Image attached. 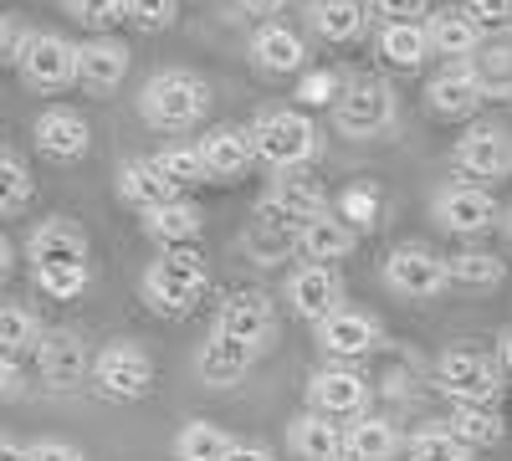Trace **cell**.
<instances>
[{"instance_id":"obj_1","label":"cell","mask_w":512,"mask_h":461,"mask_svg":"<svg viewBox=\"0 0 512 461\" xmlns=\"http://www.w3.org/2000/svg\"><path fill=\"white\" fill-rule=\"evenodd\" d=\"M251 149H256V164H267V170H303V164H313L323 154V134H318V123L308 113H297V108H267V113H256L251 123Z\"/></svg>"},{"instance_id":"obj_2","label":"cell","mask_w":512,"mask_h":461,"mask_svg":"<svg viewBox=\"0 0 512 461\" xmlns=\"http://www.w3.org/2000/svg\"><path fill=\"white\" fill-rule=\"evenodd\" d=\"M205 287H210V272H205V262H200L195 246L164 251V257L144 272V298H149V308L164 313V318H185V313L205 298Z\"/></svg>"},{"instance_id":"obj_3","label":"cell","mask_w":512,"mask_h":461,"mask_svg":"<svg viewBox=\"0 0 512 461\" xmlns=\"http://www.w3.org/2000/svg\"><path fill=\"white\" fill-rule=\"evenodd\" d=\"M210 108V88H205V77L195 72H180V67H169V72H154L144 82V93H139V113L154 123V129H190V123H200Z\"/></svg>"},{"instance_id":"obj_4","label":"cell","mask_w":512,"mask_h":461,"mask_svg":"<svg viewBox=\"0 0 512 461\" xmlns=\"http://www.w3.org/2000/svg\"><path fill=\"white\" fill-rule=\"evenodd\" d=\"M436 390L456 405H492L502 390V369L482 349H446L436 364Z\"/></svg>"},{"instance_id":"obj_5","label":"cell","mask_w":512,"mask_h":461,"mask_svg":"<svg viewBox=\"0 0 512 461\" xmlns=\"http://www.w3.org/2000/svg\"><path fill=\"white\" fill-rule=\"evenodd\" d=\"M16 67L26 77V88L62 93V88L77 82V47L67 36H57V31H26V47H21Z\"/></svg>"},{"instance_id":"obj_6","label":"cell","mask_w":512,"mask_h":461,"mask_svg":"<svg viewBox=\"0 0 512 461\" xmlns=\"http://www.w3.org/2000/svg\"><path fill=\"white\" fill-rule=\"evenodd\" d=\"M395 113H400V103L384 82H354L333 103V123L344 139H379L384 129H395Z\"/></svg>"},{"instance_id":"obj_7","label":"cell","mask_w":512,"mask_h":461,"mask_svg":"<svg viewBox=\"0 0 512 461\" xmlns=\"http://www.w3.org/2000/svg\"><path fill=\"white\" fill-rule=\"evenodd\" d=\"M93 380L108 400L118 405H134L154 390V359L139 349V344H108L98 359H93Z\"/></svg>"},{"instance_id":"obj_8","label":"cell","mask_w":512,"mask_h":461,"mask_svg":"<svg viewBox=\"0 0 512 461\" xmlns=\"http://www.w3.org/2000/svg\"><path fill=\"white\" fill-rule=\"evenodd\" d=\"M451 164L461 180H502L512 175V134L502 123H477V129H466L451 149Z\"/></svg>"},{"instance_id":"obj_9","label":"cell","mask_w":512,"mask_h":461,"mask_svg":"<svg viewBox=\"0 0 512 461\" xmlns=\"http://www.w3.org/2000/svg\"><path fill=\"white\" fill-rule=\"evenodd\" d=\"M216 333L241 349H262L272 333H277V313H272V298L262 287H241V292H226V303L216 313Z\"/></svg>"},{"instance_id":"obj_10","label":"cell","mask_w":512,"mask_h":461,"mask_svg":"<svg viewBox=\"0 0 512 461\" xmlns=\"http://www.w3.org/2000/svg\"><path fill=\"white\" fill-rule=\"evenodd\" d=\"M384 282H390L400 298H410V303L441 298V292L451 287L446 257H436L431 246H395L390 257H384Z\"/></svg>"},{"instance_id":"obj_11","label":"cell","mask_w":512,"mask_h":461,"mask_svg":"<svg viewBox=\"0 0 512 461\" xmlns=\"http://www.w3.org/2000/svg\"><path fill=\"white\" fill-rule=\"evenodd\" d=\"M88 344L77 339V333L67 328H52V333H41V344H36V374H41V385H52V390H77L82 380H88Z\"/></svg>"},{"instance_id":"obj_12","label":"cell","mask_w":512,"mask_h":461,"mask_svg":"<svg viewBox=\"0 0 512 461\" xmlns=\"http://www.w3.org/2000/svg\"><path fill=\"white\" fill-rule=\"evenodd\" d=\"M200 164H205V180L216 185H236L246 180V170L256 164V149H251V134L236 129V123H221V129H210L200 144H195Z\"/></svg>"},{"instance_id":"obj_13","label":"cell","mask_w":512,"mask_h":461,"mask_svg":"<svg viewBox=\"0 0 512 461\" xmlns=\"http://www.w3.org/2000/svg\"><path fill=\"white\" fill-rule=\"evenodd\" d=\"M436 221L451 236H482L487 226H497V200L487 185H446L436 195Z\"/></svg>"},{"instance_id":"obj_14","label":"cell","mask_w":512,"mask_h":461,"mask_svg":"<svg viewBox=\"0 0 512 461\" xmlns=\"http://www.w3.org/2000/svg\"><path fill=\"white\" fill-rule=\"evenodd\" d=\"M308 400L318 415H328V421H359L364 405H369V385H364V374L344 369V364H333V369H318L313 380H308Z\"/></svg>"},{"instance_id":"obj_15","label":"cell","mask_w":512,"mask_h":461,"mask_svg":"<svg viewBox=\"0 0 512 461\" xmlns=\"http://www.w3.org/2000/svg\"><path fill=\"white\" fill-rule=\"evenodd\" d=\"M318 349L328 359H364V354L379 349V323L359 308H333L318 323Z\"/></svg>"},{"instance_id":"obj_16","label":"cell","mask_w":512,"mask_h":461,"mask_svg":"<svg viewBox=\"0 0 512 461\" xmlns=\"http://www.w3.org/2000/svg\"><path fill=\"white\" fill-rule=\"evenodd\" d=\"M354 241H359V231H354L349 221H338L333 211H323V216H313L308 226L292 231V251L303 257V267H328V262H338V257H349Z\"/></svg>"},{"instance_id":"obj_17","label":"cell","mask_w":512,"mask_h":461,"mask_svg":"<svg viewBox=\"0 0 512 461\" xmlns=\"http://www.w3.org/2000/svg\"><path fill=\"white\" fill-rule=\"evenodd\" d=\"M26 251H31V267H88V236H82V226L67 221V216L41 221L31 231Z\"/></svg>"},{"instance_id":"obj_18","label":"cell","mask_w":512,"mask_h":461,"mask_svg":"<svg viewBox=\"0 0 512 461\" xmlns=\"http://www.w3.org/2000/svg\"><path fill=\"white\" fill-rule=\"evenodd\" d=\"M36 149L47 154V159H57V164H72V159H82L88 154V144H93V129H88V118H82L77 108H47L36 118Z\"/></svg>"},{"instance_id":"obj_19","label":"cell","mask_w":512,"mask_h":461,"mask_svg":"<svg viewBox=\"0 0 512 461\" xmlns=\"http://www.w3.org/2000/svg\"><path fill=\"white\" fill-rule=\"evenodd\" d=\"M328 211V195H323V185L318 180H308V175H282L277 185H272V195L262 200V216H272V221H282V226H308L313 216H323Z\"/></svg>"},{"instance_id":"obj_20","label":"cell","mask_w":512,"mask_h":461,"mask_svg":"<svg viewBox=\"0 0 512 461\" xmlns=\"http://www.w3.org/2000/svg\"><path fill=\"white\" fill-rule=\"evenodd\" d=\"M287 451L297 461H349V431L328 421V415L308 410L287 426Z\"/></svg>"},{"instance_id":"obj_21","label":"cell","mask_w":512,"mask_h":461,"mask_svg":"<svg viewBox=\"0 0 512 461\" xmlns=\"http://www.w3.org/2000/svg\"><path fill=\"white\" fill-rule=\"evenodd\" d=\"M338 272L333 267H297L287 277V303L297 318H308V323H323L333 308H338Z\"/></svg>"},{"instance_id":"obj_22","label":"cell","mask_w":512,"mask_h":461,"mask_svg":"<svg viewBox=\"0 0 512 461\" xmlns=\"http://www.w3.org/2000/svg\"><path fill=\"white\" fill-rule=\"evenodd\" d=\"M128 77V47L113 36H93L77 47V82L93 93H113L118 82Z\"/></svg>"},{"instance_id":"obj_23","label":"cell","mask_w":512,"mask_h":461,"mask_svg":"<svg viewBox=\"0 0 512 461\" xmlns=\"http://www.w3.org/2000/svg\"><path fill=\"white\" fill-rule=\"evenodd\" d=\"M425 103H431L436 118L461 123V118H477V108L487 103V93L477 88V77L466 72V67H451V72H441L431 88H425Z\"/></svg>"},{"instance_id":"obj_24","label":"cell","mask_w":512,"mask_h":461,"mask_svg":"<svg viewBox=\"0 0 512 461\" xmlns=\"http://www.w3.org/2000/svg\"><path fill=\"white\" fill-rule=\"evenodd\" d=\"M246 369H251V349L221 339V333H210V339L200 344V354H195V374H200V385H210V390L241 385Z\"/></svg>"},{"instance_id":"obj_25","label":"cell","mask_w":512,"mask_h":461,"mask_svg":"<svg viewBox=\"0 0 512 461\" xmlns=\"http://www.w3.org/2000/svg\"><path fill=\"white\" fill-rule=\"evenodd\" d=\"M251 62L262 67V72H272V77H282V72H297L308 62V47H303V36H297L292 26H262L251 36Z\"/></svg>"},{"instance_id":"obj_26","label":"cell","mask_w":512,"mask_h":461,"mask_svg":"<svg viewBox=\"0 0 512 461\" xmlns=\"http://www.w3.org/2000/svg\"><path fill=\"white\" fill-rule=\"evenodd\" d=\"M118 195L134 205V211H159V205H169V200H185L149 159H128L123 164V170H118Z\"/></svg>"},{"instance_id":"obj_27","label":"cell","mask_w":512,"mask_h":461,"mask_svg":"<svg viewBox=\"0 0 512 461\" xmlns=\"http://www.w3.org/2000/svg\"><path fill=\"white\" fill-rule=\"evenodd\" d=\"M425 41H431L441 57H472L487 36H482V26L466 16L461 6H446V11H436L431 21H425Z\"/></svg>"},{"instance_id":"obj_28","label":"cell","mask_w":512,"mask_h":461,"mask_svg":"<svg viewBox=\"0 0 512 461\" xmlns=\"http://www.w3.org/2000/svg\"><path fill=\"white\" fill-rule=\"evenodd\" d=\"M200 211L190 200H169L159 205V211H144V231L164 246V251H175V246H195L200 241Z\"/></svg>"},{"instance_id":"obj_29","label":"cell","mask_w":512,"mask_h":461,"mask_svg":"<svg viewBox=\"0 0 512 461\" xmlns=\"http://www.w3.org/2000/svg\"><path fill=\"white\" fill-rule=\"evenodd\" d=\"M308 21L323 41H333V47H344V41H359L364 36V6L359 0H313L308 6Z\"/></svg>"},{"instance_id":"obj_30","label":"cell","mask_w":512,"mask_h":461,"mask_svg":"<svg viewBox=\"0 0 512 461\" xmlns=\"http://www.w3.org/2000/svg\"><path fill=\"white\" fill-rule=\"evenodd\" d=\"M400 451V431L384 415H359L349 426V461H395Z\"/></svg>"},{"instance_id":"obj_31","label":"cell","mask_w":512,"mask_h":461,"mask_svg":"<svg viewBox=\"0 0 512 461\" xmlns=\"http://www.w3.org/2000/svg\"><path fill=\"white\" fill-rule=\"evenodd\" d=\"M446 431H451L466 451H482V446H497L507 426H502V415H497L492 405H456L451 421H446Z\"/></svg>"},{"instance_id":"obj_32","label":"cell","mask_w":512,"mask_h":461,"mask_svg":"<svg viewBox=\"0 0 512 461\" xmlns=\"http://www.w3.org/2000/svg\"><path fill=\"white\" fill-rule=\"evenodd\" d=\"M472 57H477V62L466 67V72L477 77V88H482L487 98H507V93H512V41H482Z\"/></svg>"},{"instance_id":"obj_33","label":"cell","mask_w":512,"mask_h":461,"mask_svg":"<svg viewBox=\"0 0 512 461\" xmlns=\"http://www.w3.org/2000/svg\"><path fill=\"white\" fill-rule=\"evenodd\" d=\"M446 277L466 292H492V287H502L507 267L492 257V251H456V257H446Z\"/></svg>"},{"instance_id":"obj_34","label":"cell","mask_w":512,"mask_h":461,"mask_svg":"<svg viewBox=\"0 0 512 461\" xmlns=\"http://www.w3.org/2000/svg\"><path fill=\"white\" fill-rule=\"evenodd\" d=\"M425 52H431V41H425V26L420 21H395V26H384L379 31V57L384 62H395V67H420Z\"/></svg>"},{"instance_id":"obj_35","label":"cell","mask_w":512,"mask_h":461,"mask_svg":"<svg viewBox=\"0 0 512 461\" xmlns=\"http://www.w3.org/2000/svg\"><path fill=\"white\" fill-rule=\"evenodd\" d=\"M231 436L216 421H185L175 436V461H226Z\"/></svg>"},{"instance_id":"obj_36","label":"cell","mask_w":512,"mask_h":461,"mask_svg":"<svg viewBox=\"0 0 512 461\" xmlns=\"http://www.w3.org/2000/svg\"><path fill=\"white\" fill-rule=\"evenodd\" d=\"M36 344H41L36 313L21 308V303H0V354L21 359V354H36Z\"/></svg>"},{"instance_id":"obj_37","label":"cell","mask_w":512,"mask_h":461,"mask_svg":"<svg viewBox=\"0 0 512 461\" xmlns=\"http://www.w3.org/2000/svg\"><path fill=\"white\" fill-rule=\"evenodd\" d=\"M149 164H154V170H159L169 185H175L180 195L195 190V185H205V164H200V154H195L190 144H169V149H159Z\"/></svg>"},{"instance_id":"obj_38","label":"cell","mask_w":512,"mask_h":461,"mask_svg":"<svg viewBox=\"0 0 512 461\" xmlns=\"http://www.w3.org/2000/svg\"><path fill=\"white\" fill-rule=\"evenodd\" d=\"M338 221H349L354 231H374L384 221V190L379 185H349L338 195Z\"/></svg>"},{"instance_id":"obj_39","label":"cell","mask_w":512,"mask_h":461,"mask_svg":"<svg viewBox=\"0 0 512 461\" xmlns=\"http://www.w3.org/2000/svg\"><path fill=\"white\" fill-rule=\"evenodd\" d=\"M31 170L11 154V149H0V221L6 216H16V211H26V200H31Z\"/></svg>"},{"instance_id":"obj_40","label":"cell","mask_w":512,"mask_h":461,"mask_svg":"<svg viewBox=\"0 0 512 461\" xmlns=\"http://www.w3.org/2000/svg\"><path fill=\"white\" fill-rule=\"evenodd\" d=\"M405 451H410V461H466L472 451H466L446 426H425V431H415L410 441H405Z\"/></svg>"},{"instance_id":"obj_41","label":"cell","mask_w":512,"mask_h":461,"mask_svg":"<svg viewBox=\"0 0 512 461\" xmlns=\"http://www.w3.org/2000/svg\"><path fill=\"white\" fill-rule=\"evenodd\" d=\"M88 267H36V287L57 303H72L77 292H88Z\"/></svg>"},{"instance_id":"obj_42","label":"cell","mask_w":512,"mask_h":461,"mask_svg":"<svg viewBox=\"0 0 512 461\" xmlns=\"http://www.w3.org/2000/svg\"><path fill=\"white\" fill-rule=\"evenodd\" d=\"M62 6H67L72 21H82L88 31H108V26L123 21V0H62Z\"/></svg>"},{"instance_id":"obj_43","label":"cell","mask_w":512,"mask_h":461,"mask_svg":"<svg viewBox=\"0 0 512 461\" xmlns=\"http://www.w3.org/2000/svg\"><path fill=\"white\" fill-rule=\"evenodd\" d=\"M123 21H134L139 31H164L175 21V0H123Z\"/></svg>"},{"instance_id":"obj_44","label":"cell","mask_w":512,"mask_h":461,"mask_svg":"<svg viewBox=\"0 0 512 461\" xmlns=\"http://www.w3.org/2000/svg\"><path fill=\"white\" fill-rule=\"evenodd\" d=\"M338 77L333 72H308L303 82H297V103H308V108H323V103H338Z\"/></svg>"},{"instance_id":"obj_45","label":"cell","mask_w":512,"mask_h":461,"mask_svg":"<svg viewBox=\"0 0 512 461\" xmlns=\"http://www.w3.org/2000/svg\"><path fill=\"white\" fill-rule=\"evenodd\" d=\"M461 11L472 16L482 31H487V26H512V0H466Z\"/></svg>"},{"instance_id":"obj_46","label":"cell","mask_w":512,"mask_h":461,"mask_svg":"<svg viewBox=\"0 0 512 461\" xmlns=\"http://www.w3.org/2000/svg\"><path fill=\"white\" fill-rule=\"evenodd\" d=\"M246 251H251L256 262H272V257H282V251H292V236H267V221H262V226L246 236Z\"/></svg>"},{"instance_id":"obj_47","label":"cell","mask_w":512,"mask_h":461,"mask_svg":"<svg viewBox=\"0 0 512 461\" xmlns=\"http://www.w3.org/2000/svg\"><path fill=\"white\" fill-rule=\"evenodd\" d=\"M21 47H26V26H21L16 16L0 11V62H16Z\"/></svg>"},{"instance_id":"obj_48","label":"cell","mask_w":512,"mask_h":461,"mask_svg":"<svg viewBox=\"0 0 512 461\" xmlns=\"http://www.w3.org/2000/svg\"><path fill=\"white\" fill-rule=\"evenodd\" d=\"M26 456L31 461H88L72 441H57V436H47V441H36V446H26Z\"/></svg>"},{"instance_id":"obj_49","label":"cell","mask_w":512,"mask_h":461,"mask_svg":"<svg viewBox=\"0 0 512 461\" xmlns=\"http://www.w3.org/2000/svg\"><path fill=\"white\" fill-rule=\"evenodd\" d=\"M374 11L384 16V26H395V21H415V16H425V0H374Z\"/></svg>"},{"instance_id":"obj_50","label":"cell","mask_w":512,"mask_h":461,"mask_svg":"<svg viewBox=\"0 0 512 461\" xmlns=\"http://www.w3.org/2000/svg\"><path fill=\"white\" fill-rule=\"evenodd\" d=\"M16 390H21V364L0 354V400H11Z\"/></svg>"},{"instance_id":"obj_51","label":"cell","mask_w":512,"mask_h":461,"mask_svg":"<svg viewBox=\"0 0 512 461\" xmlns=\"http://www.w3.org/2000/svg\"><path fill=\"white\" fill-rule=\"evenodd\" d=\"M226 461H272V451L267 446H251V441H231Z\"/></svg>"},{"instance_id":"obj_52","label":"cell","mask_w":512,"mask_h":461,"mask_svg":"<svg viewBox=\"0 0 512 461\" xmlns=\"http://www.w3.org/2000/svg\"><path fill=\"white\" fill-rule=\"evenodd\" d=\"M0 461H31V456H26V446H21V441L0 436Z\"/></svg>"},{"instance_id":"obj_53","label":"cell","mask_w":512,"mask_h":461,"mask_svg":"<svg viewBox=\"0 0 512 461\" xmlns=\"http://www.w3.org/2000/svg\"><path fill=\"white\" fill-rule=\"evenodd\" d=\"M11 262H16V251H11V241H6V236H0V282L11 277Z\"/></svg>"},{"instance_id":"obj_54","label":"cell","mask_w":512,"mask_h":461,"mask_svg":"<svg viewBox=\"0 0 512 461\" xmlns=\"http://www.w3.org/2000/svg\"><path fill=\"white\" fill-rule=\"evenodd\" d=\"M241 6H246V11H282L287 0H241Z\"/></svg>"},{"instance_id":"obj_55","label":"cell","mask_w":512,"mask_h":461,"mask_svg":"<svg viewBox=\"0 0 512 461\" xmlns=\"http://www.w3.org/2000/svg\"><path fill=\"white\" fill-rule=\"evenodd\" d=\"M502 364H507V369H512V328H507V333H502Z\"/></svg>"},{"instance_id":"obj_56","label":"cell","mask_w":512,"mask_h":461,"mask_svg":"<svg viewBox=\"0 0 512 461\" xmlns=\"http://www.w3.org/2000/svg\"><path fill=\"white\" fill-rule=\"evenodd\" d=\"M502 231H507V246H512V211H507V226Z\"/></svg>"}]
</instances>
